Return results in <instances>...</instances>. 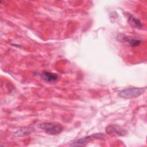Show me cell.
Returning a JSON list of instances; mask_svg holds the SVG:
<instances>
[{"label": "cell", "instance_id": "277c9868", "mask_svg": "<svg viewBox=\"0 0 147 147\" xmlns=\"http://www.w3.org/2000/svg\"><path fill=\"white\" fill-rule=\"evenodd\" d=\"M116 39L118 41L126 44L127 45H129L130 47H137L140 45L142 42V41L140 39L135 38L123 34H118L117 36Z\"/></svg>", "mask_w": 147, "mask_h": 147}, {"label": "cell", "instance_id": "3957f363", "mask_svg": "<svg viewBox=\"0 0 147 147\" xmlns=\"http://www.w3.org/2000/svg\"><path fill=\"white\" fill-rule=\"evenodd\" d=\"M105 135L102 133H95L92 135L86 136L82 138H80L79 139H77L75 141H74L70 145L71 146H85L87 142L94 139H97V138H104Z\"/></svg>", "mask_w": 147, "mask_h": 147}, {"label": "cell", "instance_id": "8992f818", "mask_svg": "<svg viewBox=\"0 0 147 147\" xmlns=\"http://www.w3.org/2000/svg\"><path fill=\"white\" fill-rule=\"evenodd\" d=\"M128 21L130 25L134 28L140 29L142 26V23L140 21V20L137 18H136L134 16H133L131 14L129 15L128 17Z\"/></svg>", "mask_w": 147, "mask_h": 147}, {"label": "cell", "instance_id": "6da1fadb", "mask_svg": "<svg viewBox=\"0 0 147 147\" xmlns=\"http://www.w3.org/2000/svg\"><path fill=\"white\" fill-rule=\"evenodd\" d=\"M38 127L50 135H58L63 130V126L57 122H43L40 123Z\"/></svg>", "mask_w": 147, "mask_h": 147}, {"label": "cell", "instance_id": "52a82bcc", "mask_svg": "<svg viewBox=\"0 0 147 147\" xmlns=\"http://www.w3.org/2000/svg\"><path fill=\"white\" fill-rule=\"evenodd\" d=\"M41 75L42 79L48 82H56L58 79V76L48 71L42 72Z\"/></svg>", "mask_w": 147, "mask_h": 147}, {"label": "cell", "instance_id": "5b68a950", "mask_svg": "<svg viewBox=\"0 0 147 147\" xmlns=\"http://www.w3.org/2000/svg\"><path fill=\"white\" fill-rule=\"evenodd\" d=\"M105 131L107 134L111 136H124L127 133L125 129L118 125H110L106 127Z\"/></svg>", "mask_w": 147, "mask_h": 147}, {"label": "cell", "instance_id": "7a4b0ae2", "mask_svg": "<svg viewBox=\"0 0 147 147\" xmlns=\"http://www.w3.org/2000/svg\"><path fill=\"white\" fill-rule=\"evenodd\" d=\"M146 87H131L121 90L118 93L120 98L124 99H131L138 97L144 93Z\"/></svg>", "mask_w": 147, "mask_h": 147}]
</instances>
